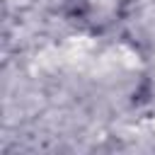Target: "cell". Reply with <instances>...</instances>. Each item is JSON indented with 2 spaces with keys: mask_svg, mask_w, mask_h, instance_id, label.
<instances>
[{
  "mask_svg": "<svg viewBox=\"0 0 155 155\" xmlns=\"http://www.w3.org/2000/svg\"><path fill=\"white\" fill-rule=\"evenodd\" d=\"M63 12L70 19H82L90 12V5H87V0H65L63 2Z\"/></svg>",
  "mask_w": 155,
  "mask_h": 155,
  "instance_id": "6da1fadb",
  "label": "cell"
}]
</instances>
